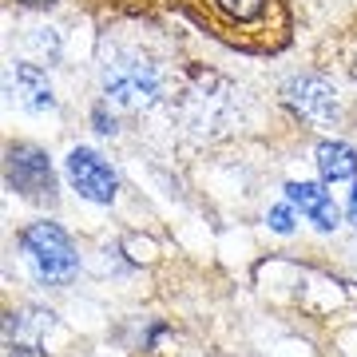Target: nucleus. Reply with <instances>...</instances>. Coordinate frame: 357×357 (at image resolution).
Returning a JSON list of instances; mask_svg holds the SVG:
<instances>
[{"label": "nucleus", "instance_id": "9b49d317", "mask_svg": "<svg viewBox=\"0 0 357 357\" xmlns=\"http://www.w3.org/2000/svg\"><path fill=\"white\" fill-rule=\"evenodd\" d=\"M270 227L278 230V234H290V230H294V215H290V206H274V211H270Z\"/></svg>", "mask_w": 357, "mask_h": 357}, {"label": "nucleus", "instance_id": "9d476101", "mask_svg": "<svg viewBox=\"0 0 357 357\" xmlns=\"http://www.w3.org/2000/svg\"><path fill=\"white\" fill-rule=\"evenodd\" d=\"M318 171L326 183H337V178H354L357 175V151L345 147V143H321L318 147Z\"/></svg>", "mask_w": 357, "mask_h": 357}, {"label": "nucleus", "instance_id": "ddd939ff", "mask_svg": "<svg viewBox=\"0 0 357 357\" xmlns=\"http://www.w3.org/2000/svg\"><path fill=\"white\" fill-rule=\"evenodd\" d=\"M349 218L357 222V199H349Z\"/></svg>", "mask_w": 357, "mask_h": 357}, {"label": "nucleus", "instance_id": "0eeeda50", "mask_svg": "<svg viewBox=\"0 0 357 357\" xmlns=\"http://www.w3.org/2000/svg\"><path fill=\"white\" fill-rule=\"evenodd\" d=\"M286 199H290L310 222H318L321 230L337 227V206H333L330 191H321L318 183H290V187H286Z\"/></svg>", "mask_w": 357, "mask_h": 357}, {"label": "nucleus", "instance_id": "7ed1b4c3", "mask_svg": "<svg viewBox=\"0 0 357 357\" xmlns=\"http://www.w3.org/2000/svg\"><path fill=\"white\" fill-rule=\"evenodd\" d=\"M4 178H8L13 191H20L32 203H52L56 199V175H52L48 155L40 151V147H28V143L8 147V155H4Z\"/></svg>", "mask_w": 357, "mask_h": 357}, {"label": "nucleus", "instance_id": "39448f33", "mask_svg": "<svg viewBox=\"0 0 357 357\" xmlns=\"http://www.w3.org/2000/svg\"><path fill=\"white\" fill-rule=\"evenodd\" d=\"M68 178H72V187L84 199H91V203H112L115 187H119L115 183V171L96 151H88V147H76V151L68 155Z\"/></svg>", "mask_w": 357, "mask_h": 357}, {"label": "nucleus", "instance_id": "20e7f679", "mask_svg": "<svg viewBox=\"0 0 357 357\" xmlns=\"http://www.w3.org/2000/svg\"><path fill=\"white\" fill-rule=\"evenodd\" d=\"M282 100L310 123H333L337 119V88L321 76H294L282 88Z\"/></svg>", "mask_w": 357, "mask_h": 357}, {"label": "nucleus", "instance_id": "423d86ee", "mask_svg": "<svg viewBox=\"0 0 357 357\" xmlns=\"http://www.w3.org/2000/svg\"><path fill=\"white\" fill-rule=\"evenodd\" d=\"M56 326V314L48 310H24V314H8L4 321V337H8V349H40L48 330Z\"/></svg>", "mask_w": 357, "mask_h": 357}, {"label": "nucleus", "instance_id": "1a4fd4ad", "mask_svg": "<svg viewBox=\"0 0 357 357\" xmlns=\"http://www.w3.org/2000/svg\"><path fill=\"white\" fill-rule=\"evenodd\" d=\"M234 28H266L274 16V0H211Z\"/></svg>", "mask_w": 357, "mask_h": 357}, {"label": "nucleus", "instance_id": "2eb2a0df", "mask_svg": "<svg viewBox=\"0 0 357 357\" xmlns=\"http://www.w3.org/2000/svg\"><path fill=\"white\" fill-rule=\"evenodd\" d=\"M24 4H48V0H24Z\"/></svg>", "mask_w": 357, "mask_h": 357}, {"label": "nucleus", "instance_id": "f03ea898", "mask_svg": "<svg viewBox=\"0 0 357 357\" xmlns=\"http://www.w3.org/2000/svg\"><path fill=\"white\" fill-rule=\"evenodd\" d=\"M20 246H24V258H28V266H32V274L44 286H68V282L76 278V270H79L76 246H72V238L56 222L28 227L20 234Z\"/></svg>", "mask_w": 357, "mask_h": 357}, {"label": "nucleus", "instance_id": "4468645a", "mask_svg": "<svg viewBox=\"0 0 357 357\" xmlns=\"http://www.w3.org/2000/svg\"><path fill=\"white\" fill-rule=\"evenodd\" d=\"M28 354V349H8V357H24Z\"/></svg>", "mask_w": 357, "mask_h": 357}, {"label": "nucleus", "instance_id": "f257e3e1", "mask_svg": "<svg viewBox=\"0 0 357 357\" xmlns=\"http://www.w3.org/2000/svg\"><path fill=\"white\" fill-rule=\"evenodd\" d=\"M100 84L119 112H143L159 100V68L139 52H112L100 68Z\"/></svg>", "mask_w": 357, "mask_h": 357}, {"label": "nucleus", "instance_id": "f8f14e48", "mask_svg": "<svg viewBox=\"0 0 357 357\" xmlns=\"http://www.w3.org/2000/svg\"><path fill=\"white\" fill-rule=\"evenodd\" d=\"M96 128H100L103 135H107V131H115V123L107 119V112H96Z\"/></svg>", "mask_w": 357, "mask_h": 357}, {"label": "nucleus", "instance_id": "6e6552de", "mask_svg": "<svg viewBox=\"0 0 357 357\" xmlns=\"http://www.w3.org/2000/svg\"><path fill=\"white\" fill-rule=\"evenodd\" d=\"M13 88H16V96H20V103H24L28 112H52V107H56L48 72H44V68H36V64H16Z\"/></svg>", "mask_w": 357, "mask_h": 357}]
</instances>
